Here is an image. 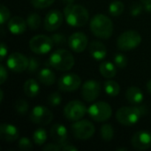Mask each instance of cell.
Segmentation results:
<instances>
[{
    "label": "cell",
    "instance_id": "4316f807",
    "mask_svg": "<svg viewBox=\"0 0 151 151\" xmlns=\"http://www.w3.org/2000/svg\"><path fill=\"white\" fill-rule=\"evenodd\" d=\"M27 26L33 29V30H35L37 28L40 27L41 26V22H42V19H41V17L38 13H35V12H33L31 14H29L27 18Z\"/></svg>",
    "mask_w": 151,
    "mask_h": 151
},
{
    "label": "cell",
    "instance_id": "7a4b0ae2",
    "mask_svg": "<svg viewBox=\"0 0 151 151\" xmlns=\"http://www.w3.org/2000/svg\"><path fill=\"white\" fill-rule=\"evenodd\" d=\"M91 32L99 38L109 39L113 34V23L111 19L104 14L95 15L90 20Z\"/></svg>",
    "mask_w": 151,
    "mask_h": 151
},
{
    "label": "cell",
    "instance_id": "c3c4849f",
    "mask_svg": "<svg viewBox=\"0 0 151 151\" xmlns=\"http://www.w3.org/2000/svg\"><path fill=\"white\" fill-rule=\"evenodd\" d=\"M127 151V149H123V148H120V149H117V151Z\"/></svg>",
    "mask_w": 151,
    "mask_h": 151
},
{
    "label": "cell",
    "instance_id": "4dcf8cb0",
    "mask_svg": "<svg viewBox=\"0 0 151 151\" xmlns=\"http://www.w3.org/2000/svg\"><path fill=\"white\" fill-rule=\"evenodd\" d=\"M114 63L119 68H125L127 65V58L122 53H117L114 56Z\"/></svg>",
    "mask_w": 151,
    "mask_h": 151
},
{
    "label": "cell",
    "instance_id": "2e32d148",
    "mask_svg": "<svg viewBox=\"0 0 151 151\" xmlns=\"http://www.w3.org/2000/svg\"><path fill=\"white\" fill-rule=\"evenodd\" d=\"M69 47L77 53H81L87 48L88 45V37L82 32H75L72 34L68 38Z\"/></svg>",
    "mask_w": 151,
    "mask_h": 151
},
{
    "label": "cell",
    "instance_id": "9c48e42d",
    "mask_svg": "<svg viewBox=\"0 0 151 151\" xmlns=\"http://www.w3.org/2000/svg\"><path fill=\"white\" fill-rule=\"evenodd\" d=\"M87 113V108L85 104L79 101L73 100L69 102L64 109L65 117L70 121H77L81 119Z\"/></svg>",
    "mask_w": 151,
    "mask_h": 151
},
{
    "label": "cell",
    "instance_id": "52a82bcc",
    "mask_svg": "<svg viewBox=\"0 0 151 151\" xmlns=\"http://www.w3.org/2000/svg\"><path fill=\"white\" fill-rule=\"evenodd\" d=\"M71 131L73 135L79 140H88L95 134V126L87 119H80L74 121L71 126Z\"/></svg>",
    "mask_w": 151,
    "mask_h": 151
},
{
    "label": "cell",
    "instance_id": "e0dca14e",
    "mask_svg": "<svg viewBox=\"0 0 151 151\" xmlns=\"http://www.w3.org/2000/svg\"><path fill=\"white\" fill-rule=\"evenodd\" d=\"M50 134L51 139L56 143L60 144V145L66 143L67 139H68V133H67L66 127L59 123H57L51 127Z\"/></svg>",
    "mask_w": 151,
    "mask_h": 151
},
{
    "label": "cell",
    "instance_id": "6da1fadb",
    "mask_svg": "<svg viewBox=\"0 0 151 151\" xmlns=\"http://www.w3.org/2000/svg\"><path fill=\"white\" fill-rule=\"evenodd\" d=\"M64 15L66 22L75 27L85 26L89 19L88 10L81 4H66L64 10Z\"/></svg>",
    "mask_w": 151,
    "mask_h": 151
},
{
    "label": "cell",
    "instance_id": "8992f818",
    "mask_svg": "<svg viewBox=\"0 0 151 151\" xmlns=\"http://www.w3.org/2000/svg\"><path fill=\"white\" fill-rule=\"evenodd\" d=\"M88 113L93 120L97 122H104L111 117L112 109L109 104L99 101L89 106L88 109Z\"/></svg>",
    "mask_w": 151,
    "mask_h": 151
},
{
    "label": "cell",
    "instance_id": "ab89813d",
    "mask_svg": "<svg viewBox=\"0 0 151 151\" xmlns=\"http://www.w3.org/2000/svg\"><path fill=\"white\" fill-rule=\"evenodd\" d=\"M0 77H1V81H0V84H4L5 82V81L7 80L8 74H7V71L4 68V66L3 65H0Z\"/></svg>",
    "mask_w": 151,
    "mask_h": 151
},
{
    "label": "cell",
    "instance_id": "f546056e",
    "mask_svg": "<svg viewBox=\"0 0 151 151\" xmlns=\"http://www.w3.org/2000/svg\"><path fill=\"white\" fill-rule=\"evenodd\" d=\"M14 109L19 114L25 115L28 111V104L24 99H18L14 104Z\"/></svg>",
    "mask_w": 151,
    "mask_h": 151
},
{
    "label": "cell",
    "instance_id": "7bdbcfd3",
    "mask_svg": "<svg viewBox=\"0 0 151 151\" xmlns=\"http://www.w3.org/2000/svg\"><path fill=\"white\" fill-rule=\"evenodd\" d=\"M146 87H147V89H148V91L150 92L151 94V80H150L148 82H147V85H146Z\"/></svg>",
    "mask_w": 151,
    "mask_h": 151
},
{
    "label": "cell",
    "instance_id": "d4e9b609",
    "mask_svg": "<svg viewBox=\"0 0 151 151\" xmlns=\"http://www.w3.org/2000/svg\"><path fill=\"white\" fill-rule=\"evenodd\" d=\"M104 90L108 96L113 97V96H117L119 94L120 87L117 81L109 80L104 82Z\"/></svg>",
    "mask_w": 151,
    "mask_h": 151
},
{
    "label": "cell",
    "instance_id": "277c9868",
    "mask_svg": "<svg viewBox=\"0 0 151 151\" xmlns=\"http://www.w3.org/2000/svg\"><path fill=\"white\" fill-rule=\"evenodd\" d=\"M74 63L73 54L65 49L55 50L49 58L50 65L58 71H69L73 67Z\"/></svg>",
    "mask_w": 151,
    "mask_h": 151
},
{
    "label": "cell",
    "instance_id": "ee69618b",
    "mask_svg": "<svg viewBox=\"0 0 151 151\" xmlns=\"http://www.w3.org/2000/svg\"><path fill=\"white\" fill-rule=\"evenodd\" d=\"M145 9H146L147 12H151V3L145 4Z\"/></svg>",
    "mask_w": 151,
    "mask_h": 151
},
{
    "label": "cell",
    "instance_id": "836d02e7",
    "mask_svg": "<svg viewBox=\"0 0 151 151\" xmlns=\"http://www.w3.org/2000/svg\"><path fill=\"white\" fill-rule=\"evenodd\" d=\"M62 96L58 92H54L50 94L48 97V103L51 106H58L61 104Z\"/></svg>",
    "mask_w": 151,
    "mask_h": 151
},
{
    "label": "cell",
    "instance_id": "f35d334b",
    "mask_svg": "<svg viewBox=\"0 0 151 151\" xmlns=\"http://www.w3.org/2000/svg\"><path fill=\"white\" fill-rule=\"evenodd\" d=\"M43 151H60L62 150V145L58 143H48L42 147Z\"/></svg>",
    "mask_w": 151,
    "mask_h": 151
},
{
    "label": "cell",
    "instance_id": "4fadbf2b",
    "mask_svg": "<svg viewBox=\"0 0 151 151\" xmlns=\"http://www.w3.org/2000/svg\"><path fill=\"white\" fill-rule=\"evenodd\" d=\"M100 93H101V85L96 80H88L81 87L82 98L88 103H91L96 100Z\"/></svg>",
    "mask_w": 151,
    "mask_h": 151
},
{
    "label": "cell",
    "instance_id": "30bf717a",
    "mask_svg": "<svg viewBox=\"0 0 151 151\" xmlns=\"http://www.w3.org/2000/svg\"><path fill=\"white\" fill-rule=\"evenodd\" d=\"M30 120L36 125L47 126L53 119L52 111L45 106L37 105L33 108L29 115Z\"/></svg>",
    "mask_w": 151,
    "mask_h": 151
},
{
    "label": "cell",
    "instance_id": "3957f363",
    "mask_svg": "<svg viewBox=\"0 0 151 151\" xmlns=\"http://www.w3.org/2000/svg\"><path fill=\"white\" fill-rule=\"evenodd\" d=\"M145 113L146 108L144 106H124L117 111L116 119L121 125L130 127L135 125Z\"/></svg>",
    "mask_w": 151,
    "mask_h": 151
},
{
    "label": "cell",
    "instance_id": "9a60e30c",
    "mask_svg": "<svg viewBox=\"0 0 151 151\" xmlns=\"http://www.w3.org/2000/svg\"><path fill=\"white\" fill-rule=\"evenodd\" d=\"M63 19L64 16L60 11L51 10L44 18V28L49 32L55 31L62 25Z\"/></svg>",
    "mask_w": 151,
    "mask_h": 151
},
{
    "label": "cell",
    "instance_id": "f1b7e54d",
    "mask_svg": "<svg viewBox=\"0 0 151 151\" xmlns=\"http://www.w3.org/2000/svg\"><path fill=\"white\" fill-rule=\"evenodd\" d=\"M33 140H34V142L36 145L42 146V144H44V142L47 140V133H46V131L43 128H38L33 134Z\"/></svg>",
    "mask_w": 151,
    "mask_h": 151
},
{
    "label": "cell",
    "instance_id": "7c38bea8",
    "mask_svg": "<svg viewBox=\"0 0 151 151\" xmlns=\"http://www.w3.org/2000/svg\"><path fill=\"white\" fill-rule=\"evenodd\" d=\"M29 59L19 52H13L9 55L6 65L14 73H22L27 69Z\"/></svg>",
    "mask_w": 151,
    "mask_h": 151
},
{
    "label": "cell",
    "instance_id": "bcb514c9",
    "mask_svg": "<svg viewBox=\"0 0 151 151\" xmlns=\"http://www.w3.org/2000/svg\"><path fill=\"white\" fill-rule=\"evenodd\" d=\"M4 100V91L2 89H0V102L2 103Z\"/></svg>",
    "mask_w": 151,
    "mask_h": 151
},
{
    "label": "cell",
    "instance_id": "ac0fdd59",
    "mask_svg": "<svg viewBox=\"0 0 151 151\" xmlns=\"http://www.w3.org/2000/svg\"><path fill=\"white\" fill-rule=\"evenodd\" d=\"M0 136L1 139L7 142H12L16 140H18L19 136V133L18 128L12 125L7 123H3L0 126Z\"/></svg>",
    "mask_w": 151,
    "mask_h": 151
},
{
    "label": "cell",
    "instance_id": "5bb4252c",
    "mask_svg": "<svg viewBox=\"0 0 151 151\" xmlns=\"http://www.w3.org/2000/svg\"><path fill=\"white\" fill-rule=\"evenodd\" d=\"M132 146L137 150H146L151 148V133L141 130L135 133L131 140Z\"/></svg>",
    "mask_w": 151,
    "mask_h": 151
},
{
    "label": "cell",
    "instance_id": "7402d4cb",
    "mask_svg": "<svg viewBox=\"0 0 151 151\" xmlns=\"http://www.w3.org/2000/svg\"><path fill=\"white\" fill-rule=\"evenodd\" d=\"M99 71L102 76L106 79H111L117 74V68L115 65L110 61H104L99 66Z\"/></svg>",
    "mask_w": 151,
    "mask_h": 151
},
{
    "label": "cell",
    "instance_id": "5b68a950",
    "mask_svg": "<svg viewBox=\"0 0 151 151\" xmlns=\"http://www.w3.org/2000/svg\"><path fill=\"white\" fill-rule=\"evenodd\" d=\"M142 42V35L135 30L123 32L117 40V46L119 50L127 51L137 48Z\"/></svg>",
    "mask_w": 151,
    "mask_h": 151
},
{
    "label": "cell",
    "instance_id": "484cf974",
    "mask_svg": "<svg viewBox=\"0 0 151 151\" xmlns=\"http://www.w3.org/2000/svg\"><path fill=\"white\" fill-rule=\"evenodd\" d=\"M124 10H125V5L123 2L119 1V0L111 2L109 5V12L111 16H114V17H118L121 15Z\"/></svg>",
    "mask_w": 151,
    "mask_h": 151
},
{
    "label": "cell",
    "instance_id": "1f68e13d",
    "mask_svg": "<svg viewBox=\"0 0 151 151\" xmlns=\"http://www.w3.org/2000/svg\"><path fill=\"white\" fill-rule=\"evenodd\" d=\"M55 0H30L31 4L38 9H42V8H47L50 6Z\"/></svg>",
    "mask_w": 151,
    "mask_h": 151
},
{
    "label": "cell",
    "instance_id": "ba28073f",
    "mask_svg": "<svg viewBox=\"0 0 151 151\" xmlns=\"http://www.w3.org/2000/svg\"><path fill=\"white\" fill-rule=\"evenodd\" d=\"M54 45L51 37L45 35H37L33 36L29 41V48L35 54H47Z\"/></svg>",
    "mask_w": 151,
    "mask_h": 151
},
{
    "label": "cell",
    "instance_id": "d6a6232c",
    "mask_svg": "<svg viewBox=\"0 0 151 151\" xmlns=\"http://www.w3.org/2000/svg\"><path fill=\"white\" fill-rule=\"evenodd\" d=\"M18 147L19 150L25 151H29L33 150V144L31 142V141L26 137H22L19 140V143H18Z\"/></svg>",
    "mask_w": 151,
    "mask_h": 151
},
{
    "label": "cell",
    "instance_id": "7dc6e473",
    "mask_svg": "<svg viewBox=\"0 0 151 151\" xmlns=\"http://www.w3.org/2000/svg\"><path fill=\"white\" fill-rule=\"evenodd\" d=\"M142 4H150V3H151V0H140Z\"/></svg>",
    "mask_w": 151,
    "mask_h": 151
},
{
    "label": "cell",
    "instance_id": "cb8c5ba5",
    "mask_svg": "<svg viewBox=\"0 0 151 151\" xmlns=\"http://www.w3.org/2000/svg\"><path fill=\"white\" fill-rule=\"evenodd\" d=\"M23 90H24V93L26 94V96H27L28 97H35L40 91L39 84L35 80L28 79L24 83Z\"/></svg>",
    "mask_w": 151,
    "mask_h": 151
},
{
    "label": "cell",
    "instance_id": "44dd1931",
    "mask_svg": "<svg viewBox=\"0 0 151 151\" xmlns=\"http://www.w3.org/2000/svg\"><path fill=\"white\" fill-rule=\"evenodd\" d=\"M126 97L130 104H139L143 101V93L138 87L132 86L127 88L126 92Z\"/></svg>",
    "mask_w": 151,
    "mask_h": 151
},
{
    "label": "cell",
    "instance_id": "d590c367",
    "mask_svg": "<svg viewBox=\"0 0 151 151\" xmlns=\"http://www.w3.org/2000/svg\"><path fill=\"white\" fill-rule=\"evenodd\" d=\"M142 3V2H141ZM140 2H134L130 6V12L133 16L140 15L143 11V5Z\"/></svg>",
    "mask_w": 151,
    "mask_h": 151
},
{
    "label": "cell",
    "instance_id": "ffe728a7",
    "mask_svg": "<svg viewBox=\"0 0 151 151\" xmlns=\"http://www.w3.org/2000/svg\"><path fill=\"white\" fill-rule=\"evenodd\" d=\"M89 52L94 59L100 61L105 58L107 55V49L102 42L92 41L89 43Z\"/></svg>",
    "mask_w": 151,
    "mask_h": 151
},
{
    "label": "cell",
    "instance_id": "603a6c76",
    "mask_svg": "<svg viewBox=\"0 0 151 151\" xmlns=\"http://www.w3.org/2000/svg\"><path fill=\"white\" fill-rule=\"evenodd\" d=\"M38 79L41 83H42L46 86H51L56 81L55 73L49 68L42 69L38 73Z\"/></svg>",
    "mask_w": 151,
    "mask_h": 151
},
{
    "label": "cell",
    "instance_id": "8d00e7d4",
    "mask_svg": "<svg viewBox=\"0 0 151 151\" xmlns=\"http://www.w3.org/2000/svg\"><path fill=\"white\" fill-rule=\"evenodd\" d=\"M39 66H40V63H39L38 59L35 58H29L28 66H27V71L29 73L33 74L34 73H35V72L38 70Z\"/></svg>",
    "mask_w": 151,
    "mask_h": 151
},
{
    "label": "cell",
    "instance_id": "f6af8a7d",
    "mask_svg": "<svg viewBox=\"0 0 151 151\" xmlns=\"http://www.w3.org/2000/svg\"><path fill=\"white\" fill-rule=\"evenodd\" d=\"M65 4H73L74 0H62Z\"/></svg>",
    "mask_w": 151,
    "mask_h": 151
},
{
    "label": "cell",
    "instance_id": "d6986e66",
    "mask_svg": "<svg viewBox=\"0 0 151 151\" xmlns=\"http://www.w3.org/2000/svg\"><path fill=\"white\" fill-rule=\"evenodd\" d=\"M27 21L19 16H14L9 19L7 27L9 31L13 35H21L27 29Z\"/></svg>",
    "mask_w": 151,
    "mask_h": 151
},
{
    "label": "cell",
    "instance_id": "8fae6325",
    "mask_svg": "<svg viewBox=\"0 0 151 151\" xmlns=\"http://www.w3.org/2000/svg\"><path fill=\"white\" fill-rule=\"evenodd\" d=\"M81 80L80 76L73 73H65L59 78L58 81L59 89L64 92L75 91L81 87Z\"/></svg>",
    "mask_w": 151,
    "mask_h": 151
},
{
    "label": "cell",
    "instance_id": "b9f144b4",
    "mask_svg": "<svg viewBox=\"0 0 151 151\" xmlns=\"http://www.w3.org/2000/svg\"><path fill=\"white\" fill-rule=\"evenodd\" d=\"M62 150L65 151H76L78 150V149L76 147H74L73 145L68 144V143H65L62 145Z\"/></svg>",
    "mask_w": 151,
    "mask_h": 151
},
{
    "label": "cell",
    "instance_id": "83f0119b",
    "mask_svg": "<svg viewBox=\"0 0 151 151\" xmlns=\"http://www.w3.org/2000/svg\"><path fill=\"white\" fill-rule=\"evenodd\" d=\"M101 137L105 142H110L113 139L114 136V129L110 124H104L101 127Z\"/></svg>",
    "mask_w": 151,
    "mask_h": 151
},
{
    "label": "cell",
    "instance_id": "74e56055",
    "mask_svg": "<svg viewBox=\"0 0 151 151\" xmlns=\"http://www.w3.org/2000/svg\"><path fill=\"white\" fill-rule=\"evenodd\" d=\"M51 38H52V41H53L54 44L57 45V46H63V45H65L66 43V42H68V41H66L65 36L64 35H62V34H59V33L54 34L51 36Z\"/></svg>",
    "mask_w": 151,
    "mask_h": 151
},
{
    "label": "cell",
    "instance_id": "60d3db41",
    "mask_svg": "<svg viewBox=\"0 0 151 151\" xmlns=\"http://www.w3.org/2000/svg\"><path fill=\"white\" fill-rule=\"evenodd\" d=\"M7 47H6V45L4 43V42H2L1 43V49H0V56H1V61L2 60H4V57L6 56V54H7Z\"/></svg>",
    "mask_w": 151,
    "mask_h": 151
},
{
    "label": "cell",
    "instance_id": "e575fe53",
    "mask_svg": "<svg viewBox=\"0 0 151 151\" xmlns=\"http://www.w3.org/2000/svg\"><path fill=\"white\" fill-rule=\"evenodd\" d=\"M10 16H11V13H10L9 9L5 5L2 4L0 8V23L2 26L10 19Z\"/></svg>",
    "mask_w": 151,
    "mask_h": 151
}]
</instances>
